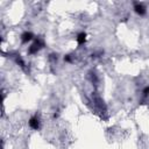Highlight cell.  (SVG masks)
<instances>
[{
	"mask_svg": "<svg viewBox=\"0 0 149 149\" xmlns=\"http://www.w3.org/2000/svg\"><path fill=\"white\" fill-rule=\"evenodd\" d=\"M28 123H29V127H30L31 129H34V130H37V129L40 128V125H41V121H40V118H38V115H37V114L33 115V116L29 119Z\"/></svg>",
	"mask_w": 149,
	"mask_h": 149,
	"instance_id": "obj_2",
	"label": "cell"
},
{
	"mask_svg": "<svg viewBox=\"0 0 149 149\" xmlns=\"http://www.w3.org/2000/svg\"><path fill=\"white\" fill-rule=\"evenodd\" d=\"M86 33H84V31H80L78 35H77V37H76V40H77V43L79 44V45H83L85 42H86Z\"/></svg>",
	"mask_w": 149,
	"mask_h": 149,
	"instance_id": "obj_5",
	"label": "cell"
},
{
	"mask_svg": "<svg viewBox=\"0 0 149 149\" xmlns=\"http://www.w3.org/2000/svg\"><path fill=\"white\" fill-rule=\"evenodd\" d=\"M43 47H44V42H43V40H41V38H36V40L34 41V43L29 47L28 52H29L30 55L37 54V51H40Z\"/></svg>",
	"mask_w": 149,
	"mask_h": 149,
	"instance_id": "obj_1",
	"label": "cell"
},
{
	"mask_svg": "<svg viewBox=\"0 0 149 149\" xmlns=\"http://www.w3.org/2000/svg\"><path fill=\"white\" fill-rule=\"evenodd\" d=\"M33 38H34V35H33V33H30V31H24V33H22V35H21V41H22V43H28V42H30Z\"/></svg>",
	"mask_w": 149,
	"mask_h": 149,
	"instance_id": "obj_4",
	"label": "cell"
},
{
	"mask_svg": "<svg viewBox=\"0 0 149 149\" xmlns=\"http://www.w3.org/2000/svg\"><path fill=\"white\" fill-rule=\"evenodd\" d=\"M134 10H135L136 14H139V15H141V16L144 15L146 12H147L146 6H144L142 2H134Z\"/></svg>",
	"mask_w": 149,
	"mask_h": 149,
	"instance_id": "obj_3",
	"label": "cell"
},
{
	"mask_svg": "<svg viewBox=\"0 0 149 149\" xmlns=\"http://www.w3.org/2000/svg\"><path fill=\"white\" fill-rule=\"evenodd\" d=\"M143 94H144V97H147V95L149 94V86H147V87L143 90Z\"/></svg>",
	"mask_w": 149,
	"mask_h": 149,
	"instance_id": "obj_6",
	"label": "cell"
}]
</instances>
